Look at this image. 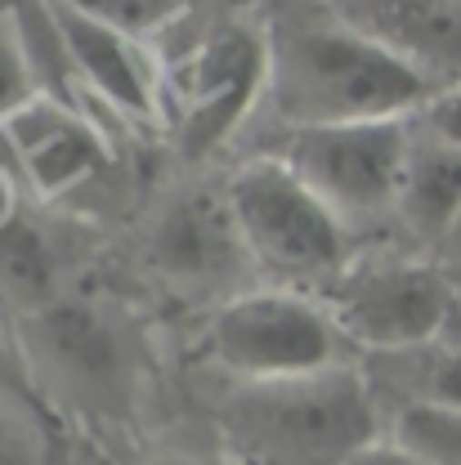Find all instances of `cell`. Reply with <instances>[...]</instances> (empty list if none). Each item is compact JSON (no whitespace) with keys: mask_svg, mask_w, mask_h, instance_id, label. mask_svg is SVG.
<instances>
[{"mask_svg":"<svg viewBox=\"0 0 461 465\" xmlns=\"http://www.w3.org/2000/svg\"><path fill=\"white\" fill-rule=\"evenodd\" d=\"M148 260L171 282H184V287L237 282V273L246 264H256L251 251H246V237L237 229L229 193H211V188L179 193L157 215Z\"/></svg>","mask_w":461,"mask_h":465,"instance_id":"cell-9","label":"cell"},{"mask_svg":"<svg viewBox=\"0 0 461 465\" xmlns=\"http://www.w3.org/2000/svg\"><path fill=\"white\" fill-rule=\"evenodd\" d=\"M349 23L390 45L435 90L461 85V5L457 0H367L341 5Z\"/></svg>","mask_w":461,"mask_h":465,"instance_id":"cell-11","label":"cell"},{"mask_svg":"<svg viewBox=\"0 0 461 465\" xmlns=\"http://www.w3.org/2000/svg\"><path fill=\"white\" fill-rule=\"evenodd\" d=\"M430 139L448 143V148H461V85L457 90H435L430 104L412 116Z\"/></svg>","mask_w":461,"mask_h":465,"instance_id":"cell-19","label":"cell"},{"mask_svg":"<svg viewBox=\"0 0 461 465\" xmlns=\"http://www.w3.org/2000/svg\"><path fill=\"white\" fill-rule=\"evenodd\" d=\"M390 439L421 465H461V411L439 403H399Z\"/></svg>","mask_w":461,"mask_h":465,"instance_id":"cell-16","label":"cell"},{"mask_svg":"<svg viewBox=\"0 0 461 465\" xmlns=\"http://www.w3.org/2000/svg\"><path fill=\"white\" fill-rule=\"evenodd\" d=\"M367 381L390 390L399 403H439L461 411V353L426 345L395 358H367Z\"/></svg>","mask_w":461,"mask_h":465,"instance_id":"cell-14","label":"cell"},{"mask_svg":"<svg viewBox=\"0 0 461 465\" xmlns=\"http://www.w3.org/2000/svg\"><path fill=\"white\" fill-rule=\"evenodd\" d=\"M95 18H104L108 27L148 41V36H171L175 27L188 18L184 0H81Z\"/></svg>","mask_w":461,"mask_h":465,"instance_id":"cell-17","label":"cell"},{"mask_svg":"<svg viewBox=\"0 0 461 465\" xmlns=\"http://www.w3.org/2000/svg\"><path fill=\"white\" fill-rule=\"evenodd\" d=\"M220 439L237 465H346L386 439L381 394L358 367L233 385L220 403Z\"/></svg>","mask_w":461,"mask_h":465,"instance_id":"cell-2","label":"cell"},{"mask_svg":"<svg viewBox=\"0 0 461 465\" xmlns=\"http://www.w3.org/2000/svg\"><path fill=\"white\" fill-rule=\"evenodd\" d=\"M0 295L9 304H18L23 318L36 313V309H45V304H55L58 295H63L58 291L55 251L41 237V229L27 224L23 215L9 229H0Z\"/></svg>","mask_w":461,"mask_h":465,"instance_id":"cell-15","label":"cell"},{"mask_svg":"<svg viewBox=\"0 0 461 465\" xmlns=\"http://www.w3.org/2000/svg\"><path fill=\"white\" fill-rule=\"evenodd\" d=\"M229 206L251 260L283 287L336 282L349 264L346 220L283 157L246 162L229 179Z\"/></svg>","mask_w":461,"mask_h":465,"instance_id":"cell-4","label":"cell"},{"mask_svg":"<svg viewBox=\"0 0 461 465\" xmlns=\"http://www.w3.org/2000/svg\"><path fill=\"white\" fill-rule=\"evenodd\" d=\"M179 36L162 58V90L184 157H211L233 139V130L251 116L260 94H269V32L265 18H206L193 9L175 27Z\"/></svg>","mask_w":461,"mask_h":465,"instance_id":"cell-3","label":"cell"},{"mask_svg":"<svg viewBox=\"0 0 461 465\" xmlns=\"http://www.w3.org/2000/svg\"><path fill=\"white\" fill-rule=\"evenodd\" d=\"M435 345L453 349L461 353V278H457V295H453V309H448V322H444V331H439V341Z\"/></svg>","mask_w":461,"mask_h":465,"instance_id":"cell-23","label":"cell"},{"mask_svg":"<svg viewBox=\"0 0 461 465\" xmlns=\"http://www.w3.org/2000/svg\"><path fill=\"white\" fill-rule=\"evenodd\" d=\"M395 215L416 242L439 251L461 220V148L430 139L416 121H412V153H407Z\"/></svg>","mask_w":461,"mask_h":465,"instance_id":"cell-13","label":"cell"},{"mask_svg":"<svg viewBox=\"0 0 461 465\" xmlns=\"http://www.w3.org/2000/svg\"><path fill=\"white\" fill-rule=\"evenodd\" d=\"M36 94H41V85H36L32 58L23 50V36H18V23L9 9V14H0V125L14 113H23Z\"/></svg>","mask_w":461,"mask_h":465,"instance_id":"cell-18","label":"cell"},{"mask_svg":"<svg viewBox=\"0 0 461 465\" xmlns=\"http://www.w3.org/2000/svg\"><path fill=\"white\" fill-rule=\"evenodd\" d=\"M346 465H421V461H416L412 452H404V448L386 434V439H376L372 448H363L358 457H349Z\"/></svg>","mask_w":461,"mask_h":465,"instance_id":"cell-21","label":"cell"},{"mask_svg":"<svg viewBox=\"0 0 461 465\" xmlns=\"http://www.w3.org/2000/svg\"><path fill=\"white\" fill-rule=\"evenodd\" d=\"M58 32L72 58L76 85L104 99L125 121H166V90H162V58L144 41L125 36L95 18L85 5H55Z\"/></svg>","mask_w":461,"mask_h":465,"instance_id":"cell-8","label":"cell"},{"mask_svg":"<svg viewBox=\"0 0 461 465\" xmlns=\"http://www.w3.org/2000/svg\"><path fill=\"white\" fill-rule=\"evenodd\" d=\"M18 188H14V174L5 166V157H0V229H9L14 220H18Z\"/></svg>","mask_w":461,"mask_h":465,"instance_id":"cell-22","label":"cell"},{"mask_svg":"<svg viewBox=\"0 0 461 465\" xmlns=\"http://www.w3.org/2000/svg\"><path fill=\"white\" fill-rule=\"evenodd\" d=\"M0 134L9 143V162L45 202L67 197L108 166V143L95 130V121L45 94H36L23 113L9 116Z\"/></svg>","mask_w":461,"mask_h":465,"instance_id":"cell-10","label":"cell"},{"mask_svg":"<svg viewBox=\"0 0 461 465\" xmlns=\"http://www.w3.org/2000/svg\"><path fill=\"white\" fill-rule=\"evenodd\" d=\"M32 461V443L18 430V420L0 407V465H27Z\"/></svg>","mask_w":461,"mask_h":465,"instance_id":"cell-20","label":"cell"},{"mask_svg":"<svg viewBox=\"0 0 461 465\" xmlns=\"http://www.w3.org/2000/svg\"><path fill=\"white\" fill-rule=\"evenodd\" d=\"M5 371H9V349H5V341H0V381H5Z\"/></svg>","mask_w":461,"mask_h":465,"instance_id":"cell-25","label":"cell"},{"mask_svg":"<svg viewBox=\"0 0 461 465\" xmlns=\"http://www.w3.org/2000/svg\"><path fill=\"white\" fill-rule=\"evenodd\" d=\"M439 255H444L453 269H461V220H457V229H453V237L444 242V251H439Z\"/></svg>","mask_w":461,"mask_h":465,"instance_id":"cell-24","label":"cell"},{"mask_svg":"<svg viewBox=\"0 0 461 465\" xmlns=\"http://www.w3.org/2000/svg\"><path fill=\"white\" fill-rule=\"evenodd\" d=\"M166 465H197V461H166Z\"/></svg>","mask_w":461,"mask_h":465,"instance_id":"cell-26","label":"cell"},{"mask_svg":"<svg viewBox=\"0 0 461 465\" xmlns=\"http://www.w3.org/2000/svg\"><path fill=\"white\" fill-rule=\"evenodd\" d=\"M407 153H412V116H395V121L296 130L283 162L341 220H363L395 211Z\"/></svg>","mask_w":461,"mask_h":465,"instance_id":"cell-7","label":"cell"},{"mask_svg":"<svg viewBox=\"0 0 461 465\" xmlns=\"http://www.w3.org/2000/svg\"><path fill=\"white\" fill-rule=\"evenodd\" d=\"M269 99L296 130L416 116L435 85L336 9H274Z\"/></svg>","mask_w":461,"mask_h":465,"instance_id":"cell-1","label":"cell"},{"mask_svg":"<svg viewBox=\"0 0 461 465\" xmlns=\"http://www.w3.org/2000/svg\"><path fill=\"white\" fill-rule=\"evenodd\" d=\"M453 295L457 278L430 264H363L346 269L323 291V304L349 349L367 358H395L439 341Z\"/></svg>","mask_w":461,"mask_h":465,"instance_id":"cell-6","label":"cell"},{"mask_svg":"<svg viewBox=\"0 0 461 465\" xmlns=\"http://www.w3.org/2000/svg\"><path fill=\"white\" fill-rule=\"evenodd\" d=\"M23 336L72 385L113 390L121 381V367H125L121 336L90 300L58 295L55 304H45V309L23 318Z\"/></svg>","mask_w":461,"mask_h":465,"instance_id":"cell-12","label":"cell"},{"mask_svg":"<svg viewBox=\"0 0 461 465\" xmlns=\"http://www.w3.org/2000/svg\"><path fill=\"white\" fill-rule=\"evenodd\" d=\"M206 349L237 385H278L349 367V341L327 304L287 287L229 295L206 327Z\"/></svg>","mask_w":461,"mask_h":465,"instance_id":"cell-5","label":"cell"}]
</instances>
